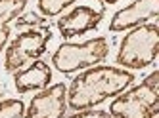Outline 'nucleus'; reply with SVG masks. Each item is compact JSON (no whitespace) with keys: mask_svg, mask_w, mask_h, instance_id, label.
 Wrapping results in <instances>:
<instances>
[{"mask_svg":"<svg viewBox=\"0 0 159 118\" xmlns=\"http://www.w3.org/2000/svg\"><path fill=\"white\" fill-rule=\"evenodd\" d=\"M52 82V69L46 61L37 59L27 69H19L14 74V84L19 93H27L33 90H44Z\"/></svg>","mask_w":159,"mask_h":118,"instance_id":"1a4fd4ad","label":"nucleus"},{"mask_svg":"<svg viewBox=\"0 0 159 118\" xmlns=\"http://www.w3.org/2000/svg\"><path fill=\"white\" fill-rule=\"evenodd\" d=\"M159 15V0H134L129 6L113 14L109 31L121 32L127 29H134L138 25H144L150 19H155Z\"/></svg>","mask_w":159,"mask_h":118,"instance_id":"6e6552de","label":"nucleus"},{"mask_svg":"<svg viewBox=\"0 0 159 118\" xmlns=\"http://www.w3.org/2000/svg\"><path fill=\"white\" fill-rule=\"evenodd\" d=\"M67 118H84V112L79 111V112H75V114H71V116H67Z\"/></svg>","mask_w":159,"mask_h":118,"instance_id":"ddd939ff","label":"nucleus"},{"mask_svg":"<svg viewBox=\"0 0 159 118\" xmlns=\"http://www.w3.org/2000/svg\"><path fill=\"white\" fill-rule=\"evenodd\" d=\"M109 53V44L104 36L90 38L81 44L65 42L60 44L58 50L52 55V65L56 70L63 74H73L77 70L90 69L94 65H100Z\"/></svg>","mask_w":159,"mask_h":118,"instance_id":"20e7f679","label":"nucleus"},{"mask_svg":"<svg viewBox=\"0 0 159 118\" xmlns=\"http://www.w3.org/2000/svg\"><path fill=\"white\" fill-rule=\"evenodd\" d=\"M102 17H104V10L102 8L96 10L92 6H77L58 19V29L61 36L65 40H69V38L81 36V34L96 29L100 25Z\"/></svg>","mask_w":159,"mask_h":118,"instance_id":"0eeeda50","label":"nucleus"},{"mask_svg":"<svg viewBox=\"0 0 159 118\" xmlns=\"http://www.w3.org/2000/svg\"><path fill=\"white\" fill-rule=\"evenodd\" d=\"M25 112V105L19 99L0 101V118H21Z\"/></svg>","mask_w":159,"mask_h":118,"instance_id":"f8f14e48","label":"nucleus"},{"mask_svg":"<svg viewBox=\"0 0 159 118\" xmlns=\"http://www.w3.org/2000/svg\"><path fill=\"white\" fill-rule=\"evenodd\" d=\"M67 112V86L54 84L40 90L31 99L25 118H63Z\"/></svg>","mask_w":159,"mask_h":118,"instance_id":"423d86ee","label":"nucleus"},{"mask_svg":"<svg viewBox=\"0 0 159 118\" xmlns=\"http://www.w3.org/2000/svg\"><path fill=\"white\" fill-rule=\"evenodd\" d=\"M52 38L50 27H29L25 31L17 32V36L8 44L6 57H4V67L10 73L23 69L27 63H33L46 52L48 42Z\"/></svg>","mask_w":159,"mask_h":118,"instance_id":"39448f33","label":"nucleus"},{"mask_svg":"<svg viewBox=\"0 0 159 118\" xmlns=\"http://www.w3.org/2000/svg\"><path fill=\"white\" fill-rule=\"evenodd\" d=\"M159 52V27L155 23H144L130 29L119 44L115 61L127 70H140L155 63Z\"/></svg>","mask_w":159,"mask_h":118,"instance_id":"7ed1b4c3","label":"nucleus"},{"mask_svg":"<svg viewBox=\"0 0 159 118\" xmlns=\"http://www.w3.org/2000/svg\"><path fill=\"white\" fill-rule=\"evenodd\" d=\"M98 2H102V4H115V2H119V0H98Z\"/></svg>","mask_w":159,"mask_h":118,"instance_id":"4468645a","label":"nucleus"},{"mask_svg":"<svg viewBox=\"0 0 159 118\" xmlns=\"http://www.w3.org/2000/svg\"><path fill=\"white\" fill-rule=\"evenodd\" d=\"M113 118H155L159 114V70L150 73L142 84L127 88L111 101Z\"/></svg>","mask_w":159,"mask_h":118,"instance_id":"f03ea898","label":"nucleus"},{"mask_svg":"<svg viewBox=\"0 0 159 118\" xmlns=\"http://www.w3.org/2000/svg\"><path fill=\"white\" fill-rule=\"evenodd\" d=\"M29 0H0V53L10 38V23L17 19Z\"/></svg>","mask_w":159,"mask_h":118,"instance_id":"9d476101","label":"nucleus"},{"mask_svg":"<svg viewBox=\"0 0 159 118\" xmlns=\"http://www.w3.org/2000/svg\"><path fill=\"white\" fill-rule=\"evenodd\" d=\"M132 82L134 74L127 69L94 65L73 78L67 90V107H71L75 112L94 109L106 99L117 97L121 91L130 88Z\"/></svg>","mask_w":159,"mask_h":118,"instance_id":"f257e3e1","label":"nucleus"},{"mask_svg":"<svg viewBox=\"0 0 159 118\" xmlns=\"http://www.w3.org/2000/svg\"><path fill=\"white\" fill-rule=\"evenodd\" d=\"M0 95H2V93H0Z\"/></svg>","mask_w":159,"mask_h":118,"instance_id":"2eb2a0df","label":"nucleus"},{"mask_svg":"<svg viewBox=\"0 0 159 118\" xmlns=\"http://www.w3.org/2000/svg\"><path fill=\"white\" fill-rule=\"evenodd\" d=\"M75 2H77V0H39L37 6H39V11H40L42 15L54 17V15L61 14L65 8H69Z\"/></svg>","mask_w":159,"mask_h":118,"instance_id":"9b49d317","label":"nucleus"}]
</instances>
